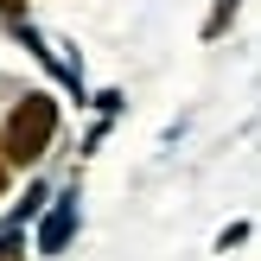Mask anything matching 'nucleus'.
Returning <instances> with one entry per match:
<instances>
[{"label": "nucleus", "instance_id": "nucleus-1", "mask_svg": "<svg viewBox=\"0 0 261 261\" xmlns=\"http://www.w3.org/2000/svg\"><path fill=\"white\" fill-rule=\"evenodd\" d=\"M51 127H58V109H51L45 96H25L19 109H13V121H7V153L13 160H38V153L51 147Z\"/></svg>", "mask_w": 261, "mask_h": 261}, {"label": "nucleus", "instance_id": "nucleus-2", "mask_svg": "<svg viewBox=\"0 0 261 261\" xmlns=\"http://www.w3.org/2000/svg\"><path fill=\"white\" fill-rule=\"evenodd\" d=\"M70 229H76V204H70V198H64V204H58V211H51V217H45V229H38V249H45V255H58V249H64V242H70Z\"/></svg>", "mask_w": 261, "mask_h": 261}, {"label": "nucleus", "instance_id": "nucleus-3", "mask_svg": "<svg viewBox=\"0 0 261 261\" xmlns=\"http://www.w3.org/2000/svg\"><path fill=\"white\" fill-rule=\"evenodd\" d=\"M236 7H242V0H217V13H211V25H204V38H217V32H223V25L236 19Z\"/></svg>", "mask_w": 261, "mask_h": 261}]
</instances>
